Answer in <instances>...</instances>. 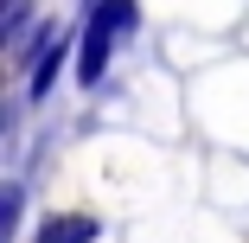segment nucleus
<instances>
[{
    "label": "nucleus",
    "instance_id": "nucleus-1",
    "mask_svg": "<svg viewBox=\"0 0 249 243\" xmlns=\"http://www.w3.org/2000/svg\"><path fill=\"white\" fill-rule=\"evenodd\" d=\"M109 45H115V38H109L103 26H89V38H83V58H77V77H83V83H103V64H109Z\"/></svg>",
    "mask_w": 249,
    "mask_h": 243
},
{
    "label": "nucleus",
    "instance_id": "nucleus-2",
    "mask_svg": "<svg viewBox=\"0 0 249 243\" xmlns=\"http://www.w3.org/2000/svg\"><path fill=\"white\" fill-rule=\"evenodd\" d=\"M83 237H96L89 218H52V224L38 230V243H83Z\"/></svg>",
    "mask_w": 249,
    "mask_h": 243
},
{
    "label": "nucleus",
    "instance_id": "nucleus-3",
    "mask_svg": "<svg viewBox=\"0 0 249 243\" xmlns=\"http://www.w3.org/2000/svg\"><path fill=\"white\" fill-rule=\"evenodd\" d=\"M58 64H64V38H52V58H38V77H32V96H45V90H52Z\"/></svg>",
    "mask_w": 249,
    "mask_h": 243
},
{
    "label": "nucleus",
    "instance_id": "nucleus-4",
    "mask_svg": "<svg viewBox=\"0 0 249 243\" xmlns=\"http://www.w3.org/2000/svg\"><path fill=\"white\" fill-rule=\"evenodd\" d=\"M7 32H13V38L26 32V0H13V7H7Z\"/></svg>",
    "mask_w": 249,
    "mask_h": 243
}]
</instances>
